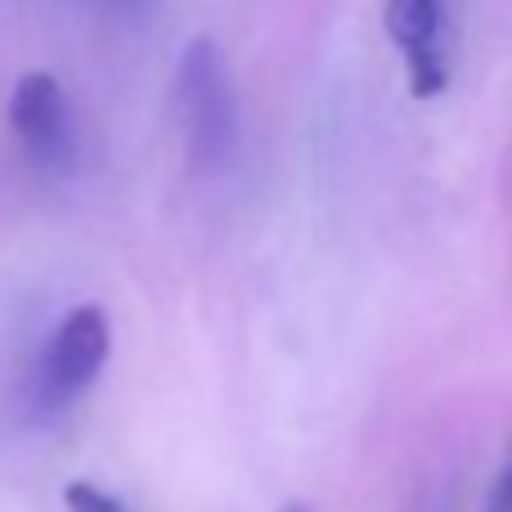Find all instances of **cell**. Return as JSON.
<instances>
[{"label":"cell","instance_id":"8","mask_svg":"<svg viewBox=\"0 0 512 512\" xmlns=\"http://www.w3.org/2000/svg\"><path fill=\"white\" fill-rule=\"evenodd\" d=\"M283 512H310V508H297V504H292V508H283Z\"/></svg>","mask_w":512,"mask_h":512},{"label":"cell","instance_id":"5","mask_svg":"<svg viewBox=\"0 0 512 512\" xmlns=\"http://www.w3.org/2000/svg\"><path fill=\"white\" fill-rule=\"evenodd\" d=\"M405 59H409V86H414V95H436L450 81V63H445L441 45H427V50L405 54Z\"/></svg>","mask_w":512,"mask_h":512},{"label":"cell","instance_id":"7","mask_svg":"<svg viewBox=\"0 0 512 512\" xmlns=\"http://www.w3.org/2000/svg\"><path fill=\"white\" fill-rule=\"evenodd\" d=\"M490 512H512V459H508L504 477H499L495 495H490Z\"/></svg>","mask_w":512,"mask_h":512},{"label":"cell","instance_id":"2","mask_svg":"<svg viewBox=\"0 0 512 512\" xmlns=\"http://www.w3.org/2000/svg\"><path fill=\"white\" fill-rule=\"evenodd\" d=\"M108 360V319L99 306H72L41 355V396L63 405L99 378Z\"/></svg>","mask_w":512,"mask_h":512},{"label":"cell","instance_id":"6","mask_svg":"<svg viewBox=\"0 0 512 512\" xmlns=\"http://www.w3.org/2000/svg\"><path fill=\"white\" fill-rule=\"evenodd\" d=\"M63 504H68V512H126L108 490L90 486V481H72V486L63 490Z\"/></svg>","mask_w":512,"mask_h":512},{"label":"cell","instance_id":"4","mask_svg":"<svg viewBox=\"0 0 512 512\" xmlns=\"http://www.w3.org/2000/svg\"><path fill=\"white\" fill-rule=\"evenodd\" d=\"M387 36L405 54H418L436 45L441 32V0H387Z\"/></svg>","mask_w":512,"mask_h":512},{"label":"cell","instance_id":"3","mask_svg":"<svg viewBox=\"0 0 512 512\" xmlns=\"http://www.w3.org/2000/svg\"><path fill=\"white\" fill-rule=\"evenodd\" d=\"M9 126H14V135L41 162L59 167V162L72 158L68 99H63V86L50 72H27V77H18L14 95H9Z\"/></svg>","mask_w":512,"mask_h":512},{"label":"cell","instance_id":"1","mask_svg":"<svg viewBox=\"0 0 512 512\" xmlns=\"http://www.w3.org/2000/svg\"><path fill=\"white\" fill-rule=\"evenodd\" d=\"M176 113L180 131H185V153L189 167L216 176L234 162L239 153V86L230 77V59L221 54V45L198 36L180 54L176 72Z\"/></svg>","mask_w":512,"mask_h":512}]
</instances>
